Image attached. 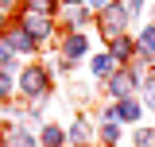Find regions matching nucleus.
<instances>
[{
  "label": "nucleus",
  "instance_id": "f257e3e1",
  "mask_svg": "<svg viewBox=\"0 0 155 147\" xmlns=\"http://www.w3.org/2000/svg\"><path fill=\"white\" fill-rule=\"evenodd\" d=\"M93 27L101 31V39L109 43V39H116V35H128V27H132V16H128V8L116 0V4H109V8H105V12H97Z\"/></svg>",
  "mask_w": 155,
  "mask_h": 147
},
{
  "label": "nucleus",
  "instance_id": "f03ea898",
  "mask_svg": "<svg viewBox=\"0 0 155 147\" xmlns=\"http://www.w3.org/2000/svg\"><path fill=\"white\" fill-rule=\"evenodd\" d=\"M101 85H105V93H109L113 101L140 97V70H132V66H116V70L109 74V81H101Z\"/></svg>",
  "mask_w": 155,
  "mask_h": 147
},
{
  "label": "nucleus",
  "instance_id": "7ed1b4c3",
  "mask_svg": "<svg viewBox=\"0 0 155 147\" xmlns=\"http://www.w3.org/2000/svg\"><path fill=\"white\" fill-rule=\"evenodd\" d=\"M19 27L35 39V43H54V16H47V12H27V8H23Z\"/></svg>",
  "mask_w": 155,
  "mask_h": 147
},
{
  "label": "nucleus",
  "instance_id": "20e7f679",
  "mask_svg": "<svg viewBox=\"0 0 155 147\" xmlns=\"http://www.w3.org/2000/svg\"><path fill=\"white\" fill-rule=\"evenodd\" d=\"M19 89H23V97H31V101H43V97L51 93V74H47V66H27V70H19Z\"/></svg>",
  "mask_w": 155,
  "mask_h": 147
},
{
  "label": "nucleus",
  "instance_id": "39448f33",
  "mask_svg": "<svg viewBox=\"0 0 155 147\" xmlns=\"http://www.w3.org/2000/svg\"><path fill=\"white\" fill-rule=\"evenodd\" d=\"M58 54L70 58V62L78 66L81 58H89V35H85V31H66L62 43H58Z\"/></svg>",
  "mask_w": 155,
  "mask_h": 147
},
{
  "label": "nucleus",
  "instance_id": "423d86ee",
  "mask_svg": "<svg viewBox=\"0 0 155 147\" xmlns=\"http://www.w3.org/2000/svg\"><path fill=\"white\" fill-rule=\"evenodd\" d=\"M105 51L113 54L116 66H128V62L136 58V35H116V39H109V43H105Z\"/></svg>",
  "mask_w": 155,
  "mask_h": 147
},
{
  "label": "nucleus",
  "instance_id": "0eeeda50",
  "mask_svg": "<svg viewBox=\"0 0 155 147\" xmlns=\"http://www.w3.org/2000/svg\"><path fill=\"white\" fill-rule=\"evenodd\" d=\"M93 139H97V128L85 120V116H74V124L66 128V143L70 147H89Z\"/></svg>",
  "mask_w": 155,
  "mask_h": 147
},
{
  "label": "nucleus",
  "instance_id": "6e6552de",
  "mask_svg": "<svg viewBox=\"0 0 155 147\" xmlns=\"http://www.w3.org/2000/svg\"><path fill=\"white\" fill-rule=\"evenodd\" d=\"M93 19L97 16L85 8V4H74V8L62 12V27H66V31H85V27H93Z\"/></svg>",
  "mask_w": 155,
  "mask_h": 147
},
{
  "label": "nucleus",
  "instance_id": "1a4fd4ad",
  "mask_svg": "<svg viewBox=\"0 0 155 147\" xmlns=\"http://www.w3.org/2000/svg\"><path fill=\"white\" fill-rule=\"evenodd\" d=\"M4 39H8V47H12L16 54H35V47H39V43H35L31 35H27V31H23L19 23H16V27H12V31H8Z\"/></svg>",
  "mask_w": 155,
  "mask_h": 147
},
{
  "label": "nucleus",
  "instance_id": "9d476101",
  "mask_svg": "<svg viewBox=\"0 0 155 147\" xmlns=\"http://www.w3.org/2000/svg\"><path fill=\"white\" fill-rule=\"evenodd\" d=\"M124 139V124H116V120H101V128H97V143L101 147H120Z\"/></svg>",
  "mask_w": 155,
  "mask_h": 147
},
{
  "label": "nucleus",
  "instance_id": "9b49d317",
  "mask_svg": "<svg viewBox=\"0 0 155 147\" xmlns=\"http://www.w3.org/2000/svg\"><path fill=\"white\" fill-rule=\"evenodd\" d=\"M113 70H116V62H113L109 51H101V54L89 58V77H93V81H109V74H113Z\"/></svg>",
  "mask_w": 155,
  "mask_h": 147
},
{
  "label": "nucleus",
  "instance_id": "f8f14e48",
  "mask_svg": "<svg viewBox=\"0 0 155 147\" xmlns=\"http://www.w3.org/2000/svg\"><path fill=\"white\" fill-rule=\"evenodd\" d=\"M136 51L147 54V58H155V19H147V23L140 27V35H136Z\"/></svg>",
  "mask_w": 155,
  "mask_h": 147
},
{
  "label": "nucleus",
  "instance_id": "ddd939ff",
  "mask_svg": "<svg viewBox=\"0 0 155 147\" xmlns=\"http://www.w3.org/2000/svg\"><path fill=\"white\" fill-rule=\"evenodd\" d=\"M39 143H43V147H66V128L43 124V128H39Z\"/></svg>",
  "mask_w": 155,
  "mask_h": 147
},
{
  "label": "nucleus",
  "instance_id": "4468645a",
  "mask_svg": "<svg viewBox=\"0 0 155 147\" xmlns=\"http://www.w3.org/2000/svg\"><path fill=\"white\" fill-rule=\"evenodd\" d=\"M8 147H39V139L27 128H16V132H8Z\"/></svg>",
  "mask_w": 155,
  "mask_h": 147
},
{
  "label": "nucleus",
  "instance_id": "2eb2a0df",
  "mask_svg": "<svg viewBox=\"0 0 155 147\" xmlns=\"http://www.w3.org/2000/svg\"><path fill=\"white\" fill-rule=\"evenodd\" d=\"M132 147H155V128L136 124V128H132Z\"/></svg>",
  "mask_w": 155,
  "mask_h": 147
},
{
  "label": "nucleus",
  "instance_id": "dca6fc26",
  "mask_svg": "<svg viewBox=\"0 0 155 147\" xmlns=\"http://www.w3.org/2000/svg\"><path fill=\"white\" fill-rule=\"evenodd\" d=\"M23 8H27V12H47V16H58V8H62V4H58V0H23Z\"/></svg>",
  "mask_w": 155,
  "mask_h": 147
},
{
  "label": "nucleus",
  "instance_id": "f3484780",
  "mask_svg": "<svg viewBox=\"0 0 155 147\" xmlns=\"http://www.w3.org/2000/svg\"><path fill=\"white\" fill-rule=\"evenodd\" d=\"M0 70H12V74H16V51L8 47L4 35H0Z\"/></svg>",
  "mask_w": 155,
  "mask_h": 147
},
{
  "label": "nucleus",
  "instance_id": "a211bd4d",
  "mask_svg": "<svg viewBox=\"0 0 155 147\" xmlns=\"http://www.w3.org/2000/svg\"><path fill=\"white\" fill-rule=\"evenodd\" d=\"M12 85H16V81H12V70H0V105L8 101V93H12Z\"/></svg>",
  "mask_w": 155,
  "mask_h": 147
},
{
  "label": "nucleus",
  "instance_id": "6ab92c4d",
  "mask_svg": "<svg viewBox=\"0 0 155 147\" xmlns=\"http://www.w3.org/2000/svg\"><path fill=\"white\" fill-rule=\"evenodd\" d=\"M109 4H116V0H85V8H89V12H105V8H109Z\"/></svg>",
  "mask_w": 155,
  "mask_h": 147
},
{
  "label": "nucleus",
  "instance_id": "aec40b11",
  "mask_svg": "<svg viewBox=\"0 0 155 147\" xmlns=\"http://www.w3.org/2000/svg\"><path fill=\"white\" fill-rule=\"evenodd\" d=\"M143 109L155 112V85H147V89H143Z\"/></svg>",
  "mask_w": 155,
  "mask_h": 147
},
{
  "label": "nucleus",
  "instance_id": "412c9836",
  "mask_svg": "<svg viewBox=\"0 0 155 147\" xmlns=\"http://www.w3.org/2000/svg\"><path fill=\"white\" fill-rule=\"evenodd\" d=\"M16 4H19V0H0V16H8V12H12Z\"/></svg>",
  "mask_w": 155,
  "mask_h": 147
},
{
  "label": "nucleus",
  "instance_id": "4be33fe9",
  "mask_svg": "<svg viewBox=\"0 0 155 147\" xmlns=\"http://www.w3.org/2000/svg\"><path fill=\"white\" fill-rule=\"evenodd\" d=\"M62 8H74V4H85V0H58Z\"/></svg>",
  "mask_w": 155,
  "mask_h": 147
},
{
  "label": "nucleus",
  "instance_id": "5701e85b",
  "mask_svg": "<svg viewBox=\"0 0 155 147\" xmlns=\"http://www.w3.org/2000/svg\"><path fill=\"white\" fill-rule=\"evenodd\" d=\"M89 147H101V143H97V139H93V143H89Z\"/></svg>",
  "mask_w": 155,
  "mask_h": 147
},
{
  "label": "nucleus",
  "instance_id": "b1692460",
  "mask_svg": "<svg viewBox=\"0 0 155 147\" xmlns=\"http://www.w3.org/2000/svg\"><path fill=\"white\" fill-rule=\"evenodd\" d=\"M0 27H4V16H0Z\"/></svg>",
  "mask_w": 155,
  "mask_h": 147
}]
</instances>
